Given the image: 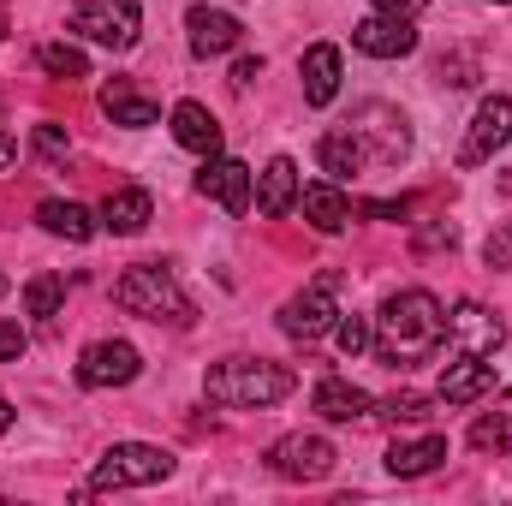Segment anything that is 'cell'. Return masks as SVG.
I'll return each instance as SVG.
<instances>
[{"label": "cell", "mask_w": 512, "mask_h": 506, "mask_svg": "<svg viewBox=\"0 0 512 506\" xmlns=\"http://www.w3.org/2000/svg\"><path fill=\"white\" fill-rule=\"evenodd\" d=\"M441 340H447L441 298L423 292V286H405V292H393L382 304V316H376V346H370V352L382 358L387 370H411V364H423Z\"/></svg>", "instance_id": "cell-1"}, {"label": "cell", "mask_w": 512, "mask_h": 506, "mask_svg": "<svg viewBox=\"0 0 512 506\" xmlns=\"http://www.w3.org/2000/svg\"><path fill=\"white\" fill-rule=\"evenodd\" d=\"M114 304L137 316V322H167V328H191L197 322V304L185 298V286L173 280L167 262H137L114 280Z\"/></svg>", "instance_id": "cell-2"}, {"label": "cell", "mask_w": 512, "mask_h": 506, "mask_svg": "<svg viewBox=\"0 0 512 506\" xmlns=\"http://www.w3.org/2000/svg\"><path fill=\"white\" fill-rule=\"evenodd\" d=\"M203 393L227 411H268L292 393V370L268 364V358H221V364H209Z\"/></svg>", "instance_id": "cell-3"}, {"label": "cell", "mask_w": 512, "mask_h": 506, "mask_svg": "<svg viewBox=\"0 0 512 506\" xmlns=\"http://www.w3.org/2000/svg\"><path fill=\"white\" fill-rule=\"evenodd\" d=\"M173 453L167 447H149V441H114L102 459H96V471H90V483L78 489V495H120V489H149V483H167L173 477Z\"/></svg>", "instance_id": "cell-4"}, {"label": "cell", "mask_w": 512, "mask_h": 506, "mask_svg": "<svg viewBox=\"0 0 512 506\" xmlns=\"http://www.w3.org/2000/svg\"><path fill=\"white\" fill-rule=\"evenodd\" d=\"M334 322H340V268H322L304 292H292L286 304H280V334L286 340H322V334H334Z\"/></svg>", "instance_id": "cell-5"}, {"label": "cell", "mask_w": 512, "mask_h": 506, "mask_svg": "<svg viewBox=\"0 0 512 506\" xmlns=\"http://www.w3.org/2000/svg\"><path fill=\"white\" fill-rule=\"evenodd\" d=\"M346 131H352V143L364 149L370 167H393V161L411 155V120H405L393 102H358L352 120H346Z\"/></svg>", "instance_id": "cell-6"}, {"label": "cell", "mask_w": 512, "mask_h": 506, "mask_svg": "<svg viewBox=\"0 0 512 506\" xmlns=\"http://www.w3.org/2000/svg\"><path fill=\"white\" fill-rule=\"evenodd\" d=\"M72 30L84 42H96V48L126 54V48H137V36H143V6L137 0H84L72 12Z\"/></svg>", "instance_id": "cell-7"}, {"label": "cell", "mask_w": 512, "mask_h": 506, "mask_svg": "<svg viewBox=\"0 0 512 506\" xmlns=\"http://www.w3.org/2000/svg\"><path fill=\"white\" fill-rule=\"evenodd\" d=\"M143 376V352L131 340H90L78 352V387L102 393V387H131Z\"/></svg>", "instance_id": "cell-8"}, {"label": "cell", "mask_w": 512, "mask_h": 506, "mask_svg": "<svg viewBox=\"0 0 512 506\" xmlns=\"http://www.w3.org/2000/svg\"><path fill=\"white\" fill-rule=\"evenodd\" d=\"M334 441L328 435H280L274 447H268V471L274 477H286V483H322L328 471H334Z\"/></svg>", "instance_id": "cell-9"}, {"label": "cell", "mask_w": 512, "mask_h": 506, "mask_svg": "<svg viewBox=\"0 0 512 506\" xmlns=\"http://www.w3.org/2000/svg\"><path fill=\"white\" fill-rule=\"evenodd\" d=\"M512 143V96H483L477 114H471V131L459 143V167H483L495 161V149Z\"/></svg>", "instance_id": "cell-10"}, {"label": "cell", "mask_w": 512, "mask_h": 506, "mask_svg": "<svg viewBox=\"0 0 512 506\" xmlns=\"http://www.w3.org/2000/svg\"><path fill=\"white\" fill-rule=\"evenodd\" d=\"M447 334H453L459 358H495V352L507 346V322H501L495 310H483L477 298L453 304V316H447Z\"/></svg>", "instance_id": "cell-11"}, {"label": "cell", "mask_w": 512, "mask_h": 506, "mask_svg": "<svg viewBox=\"0 0 512 506\" xmlns=\"http://www.w3.org/2000/svg\"><path fill=\"white\" fill-rule=\"evenodd\" d=\"M197 197L221 203L233 221H239V215H251V167H245V161H233V155H209V161H203V173H197Z\"/></svg>", "instance_id": "cell-12"}, {"label": "cell", "mask_w": 512, "mask_h": 506, "mask_svg": "<svg viewBox=\"0 0 512 506\" xmlns=\"http://www.w3.org/2000/svg\"><path fill=\"white\" fill-rule=\"evenodd\" d=\"M352 48H358V54H370V60H405V54L417 48V30H411V18L370 12V18H358V24H352Z\"/></svg>", "instance_id": "cell-13"}, {"label": "cell", "mask_w": 512, "mask_h": 506, "mask_svg": "<svg viewBox=\"0 0 512 506\" xmlns=\"http://www.w3.org/2000/svg\"><path fill=\"white\" fill-rule=\"evenodd\" d=\"M185 30H191V54L197 60H221V54H233L245 42V24L233 12H221V6H191Z\"/></svg>", "instance_id": "cell-14"}, {"label": "cell", "mask_w": 512, "mask_h": 506, "mask_svg": "<svg viewBox=\"0 0 512 506\" xmlns=\"http://www.w3.org/2000/svg\"><path fill=\"white\" fill-rule=\"evenodd\" d=\"M298 78H304V102L310 108H328L340 96V78H346V60L334 42H310L304 60H298Z\"/></svg>", "instance_id": "cell-15"}, {"label": "cell", "mask_w": 512, "mask_h": 506, "mask_svg": "<svg viewBox=\"0 0 512 506\" xmlns=\"http://www.w3.org/2000/svg\"><path fill=\"white\" fill-rule=\"evenodd\" d=\"M310 405H316V417H328V423H364V417H376V399H370L364 387H352L346 376H322L316 393H310Z\"/></svg>", "instance_id": "cell-16"}, {"label": "cell", "mask_w": 512, "mask_h": 506, "mask_svg": "<svg viewBox=\"0 0 512 506\" xmlns=\"http://www.w3.org/2000/svg\"><path fill=\"white\" fill-rule=\"evenodd\" d=\"M298 209H304V221H310L316 233H346V227H352V197H346L334 179L298 185Z\"/></svg>", "instance_id": "cell-17"}, {"label": "cell", "mask_w": 512, "mask_h": 506, "mask_svg": "<svg viewBox=\"0 0 512 506\" xmlns=\"http://www.w3.org/2000/svg\"><path fill=\"white\" fill-rule=\"evenodd\" d=\"M292 203H298V161L292 155H274L262 167V179H256V215L262 221H280Z\"/></svg>", "instance_id": "cell-18"}, {"label": "cell", "mask_w": 512, "mask_h": 506, "mask_svg": "<svg viewBox=\"0 0 512 506\" xmlns=\"http://www.w3.org/2000/svg\"><path fill=\"white\" fill-rule=\"evenodd\" d=\"M36 221H42V233H54V239H66V245H90V239L102 233V221H96L84 203H72V197L36 203Z\"/></svg>", "instance_id": "cell-19"}, {"label": "cell", "mask_w": 512, "mask_h": 506, "mask_svg": "<svg viewBox=\"0 0 512 506\" xmlns=\"http://www.w3.org/2000/svg\"><path fill=\"white\" fill-rule=\"evenodd\" d=\"M149 215H155V197H149V191H137V185H126V191H108V203L96 209L102 233H120V239L143 233V227H149Z\"/></svg>", "instance_id": "cell-20"}, {"label": "cell", "mask_w": 512, "mask_h": 506, "mask_svg": "<svg viewBox=\"0 0 512 506\" xmlns=\"http://www.w3.org/2000/svg\"><path fill=\"white\" fill-rule=\"evenodd\" d=\"M167 120H173V137H179L191 155H203V161H209V155H221V120H215L203 102H179Z\"/></svg>", "instance_id": "cell-21"}, {"label": "cell", "mask_w": 512, "mask_h": 506, "mask_svg": "<svg viewBox=\"0 0 512 506\" xmlns=\"http://www.w3.org/2000/svg\"><path fill=\"white\" fill-rule=\"evenodd\" d=\"M102 114H108L114 126H126V131H143V126L161 120V108H155L149 96L131 90V78H108V84H102Z\"/></svg>", "instance_id": "cell-22"}, {"label": "cell", "mask_w": 512, "mask_h": 506, "mask_svg": "<svg viewBox=\"0 0 512 506\" xmlns=\"http://www.w3.org/2000/svg\"><path fill=\"white\" fill-rule=\"evenodd\" d=\"M495 387V364L489 358H459V364H447V376H441V399L447 405H471V399H483Z\"/></svg>", "instance_id": "cell-23"}, {"label": "cell", "mask_w": 512, "mask_h": 506, "mask_svg": "<svg viewBox=\"0 0 512 506\" xmlns=\"http://www.w3.org/2000/svg\"><path fill=\"white\" fill-rule=\"evenodd\" d=\"M441 459H447V441L441 435H417V441H393L387 447V471L393 477H429Z\"/></svg>", "instance_id": "cell-24"}, {"label": "cell", "mask_w": 512, "mask_h": 506, "mask_svg": "<svg viewBox=\"0 0 512 506\" xmlns=\"http://www.w3.org/2000/svg\"><path fill=\"white\" fill-rule=\"evenodd\" d=\"M316 161H322V173L328 179H352V173H364L370 161H364V149L352 143V131H322V143H316Z\"/></svg>", "instance_id": "cell-25"}, {"label": "cell", "mask_w": 512, "mask_h": 506, "mask_svg": "<svg viewBox=\"0 0 512 506\" xmlns=\"http://www.w3.org/2000/svg\"><path fill=\"white\" fill-rule=\"evenodd\" d=\"M36 66H42L48 78H66V84H72V78H90V54H84L78 42H42V48H36Z\"/></svg>", "instance_id": "cell-26"}, {"label": "cell", "mask_w": 512, "mask_h": 506, "mask_svg": "<svg viewBox=\"0 0 512 506\" xmlns=\"http://www.w3.org/2000/svg\"><path fill=\"white\" fill-rule=\"evenodd\" d=\"M60 304H66V280L60 274H30L24 280V310L30 316H60Z\"/></svg>", "instance_id": "cell-27"}, {"label": "cell", "mask_w": 512, "mask_h": 506, "mask_svg": "<svg viewBox=\"0 0 512 506\" xmlns=\"http://www.w3.org/2000/svg\"><path fill=\"white\" fill-rule=\"evenodd\" d=\"M334 346H340V358H364V352L376 346V316H346V310H340Z\"/></svg>", "instance_id": "cell-28"}, {"label": "cell", "mask_w": 512, "mask_h": 506, "mask_svg": "<svg viewBox=\"0 0 512 506\" xmlns=\"http://www.w3.org/2000/svg\"><path fill=\"white\" fill-rule=\"evenodd\" d=\"M471 447L477 453H512V411H489L471 423Z\"/></svg>", "instance_id": "cell-29"}, {"label": "cell", "mask_w": 512, "mask_h": 506, "mask_svg": "<svg viewBox=\"0 0 512 506\" xmlns=\"http://www.w3.org/2000/svg\"><path fill=\"white\" fill-rule=\"evenodd\" d=\"M30 149H36V161H48V167H60V161L72 155V137H66V126H54V120H42V126L30 131Z\"/></svg>", "instance_id": "cell-30"}, {"label": "cell", "mask_w": 512, "mask_h": 506, "mask_svg": "<svg viewBox=\"0 0 512 506\" xmlns=\"http://www.w3.org/2000/svg\"><path fill=\"white\" fill-rule=\"evenodd\" d=\"M382 417H393V423H429L435 417V399L429 393H393L382 405Z\"/></svg>", "instance_id": "cell-31"}, {"label": "cell", "mask_w": 512, "mask_h": 506, "mask_svg": "<svg viewBox=\"0 0 512 506\" xmlns=\"http://www.w3.org/2000/svg\"><path fill=\"white\" fill-rule=\"evenodd\" d=\"M453 239H459V233H453V221H417V227H411V251H417V256L453 251Z\"/></svg>", "instance_id": "cell-32"}, {"label": "cell", "mask_w": 512, "mask_h": 506, "mask_svg": "<svg viewBox=\"0 0 512 506\" xmlns=\"http://www.w3.org/2000/svg\"><path fill=\"white\" fill-rule=\"evenodd\" d=\"M483 262L501 274V268H512V221H501L495 233H489V245H483Z\"/></svg>", "instance_id": "cell-33"}, {"label": "cell", "mask_w": 512, "mask_h": 506, "mask_svg": "<svg viewBox=\"0 0 512 506\" xmlns=\"http://www.w3.org/2000/svg\"><path fill=\"white\" fill-rule=\"evenodd\" d=\"M24 352H30V334L18 322H0V364H18Z\"/></svg>", "instance_id": "cell-34"}, {"label": "cell", "mask_w": 512, "mask_h": 506, "mask_svg": "<svg viewBox=\"0 0 512 506\" xmlns=\"http://www.w3.org/2000/svg\"><path fill=\"white\" fill-rule=\"evenodd\" d=\"M411 209H417L411 197H399V203H364V215H376V221H405Z\"/></svg>", "instance_id": "cell-35"}, {"label": "cell", "mask_w": 512, "mask_h": 506, "mask_svg": "<svg viewBox=\"0 0 512 506\" xmlns=\"http://www.w3.org/2000/svg\"><path fill=\"white\" fill-rule=\"evenodd\" d=\"M256 78H262V60H251V54H245V60L233 66V90H251Z\"/></svg>", "instance_id": "cell-36"}, {"label": "cell", "mask_w": 512, "mask_h": 506, "mask_svg": "<svg viewBox=\"0 0 512 506\" xmlns=\"http://www.w3.org/2000/svg\"><path fill=\"white\" fill-rule=\"evenodd\" d=\"M429 0H376V12H393V18H417Z\"/></svg>", "instance_id": "cell-37"}, {"label": "cell", "mask_w": 512, "mask_h": 506, "mask_svg": "<svg viewBox=\"0 0 512 506\" xmlns=\"http://www.w3.org/2000/svg\"><path fill=\"white\" fill-rule=\"evenodd\" d=\"M12 161H18V143H12V137H6V131H0V173H6V167H12Z\"/></svg>", "instance_id": "cell-38"}, {"label": "cell", "mask_w": 512, "mask_h": 506, "mask_svg": "<svg viewBox=\"0 0 512 506\" xmlns=\"http://www.w3.org/2000/svg\"><path fill=\"white\" fill-rule=\"evenodd\" d=\"M6 429H12V399L0 393V435H6Z\"/></svg>", "instance_id": "cell-39"}, {"label": "cell", "mask_w": 512, "mask_h": 506, "mask_svg": "<svg viewBox=\"0 0 512 506\" xmlns=\"http://www.w3.org/2000/svg\"><path fill=\"white\" fill-rule=\"evenodd\" d=\"M0 36H6V12H0Z\"/></svg>", "instance_id": "cell-40"}, {"label": "cell", "mask_w": 512, "mask_h": 506, "mask_svg": "<svg viewBox=\"0 0 512 506\" xmlns=\"http://www.w3.org/2000/svg\"><path fill=\"white\" fill-rule=\"evenodd\" d=\"M0 298H6V274H0Z\"/></svg>", "instance_id": "cell-41"}]
</instances>
